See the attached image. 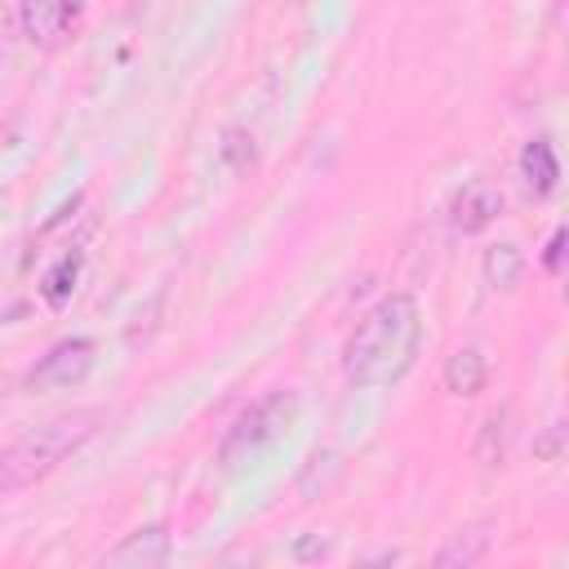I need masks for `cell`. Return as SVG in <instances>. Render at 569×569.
<instances>
[{
    "label": "cell",
    "mask_w": 569,
    "mask_h": 569,
    "mask_svg": "<svg viewBox=\"0 0 569 569\" xmlns=\"http://www.w3.org/2000/svg\"><path fill=\"white\" fill-rule=\"evenodd\" d=\"M418 342H422L418 302L409 293H387L365 311V320L347 338L342 373L351 387H391L413 369Z\"/></svg>",
    "instance_id": "6da1fadb"
},
{
    "label": "cell",
    "mask_w": 569,
    "mask_h": 569,
    "mask_svg": "<svg viewBox=\"0 0 569 569\" xmlns=\"http://www.w3.org/2000/svg\"><path fill=\"white\" fill-rule=\"evenodd\" d=\"M169 560V529L164 525H147V529H133L124 533L107 556L102 565L111 569H156Z\"/></svg>",
    "instance_id": "8992f818"
},
{
    "label": "cell",
    "mask_w": 569,
    "mask_h": 569,
    "mask_svg": "<svg viewBox=\"0 0 569 569\" xmlns=\"http://www.w3.org/2000/svg\"><path fill=\"white\" fill-rule=\"evenodd\" d=\"M93 356H98V342H93V338H67V342L49 347V351L31 365L27 391H62V387L84 382V373L93 369Z\"/></svg>",
    "instance_id": "277c9868"
},
{
    "label": "cell",
    "mask_w": 569,
    "mask_h": 569,
    "mask_svg": "<svg viewBox=\"0 0 569 569\" xmlns=\"http://www.w3.org/2000/svg\"><path fill=\"white\" fill-rule=\"evenodd\" d=\"M98 422H102V409H71V413H58V418L31 427L9 449H0V498L31 489L53 467H62L98 431Z\"/></svg>",
    "instance_id": "7a4b0ae2"
},
{
    "label": "cell",
    "mask_w": 569,
    "mask_h": 569,
    "mask_svg": "<svg viewBox=\"0 0 569 569\" xmlns=\"http://www.w3.org/2000/svg\"><path fill=\"white\" fill-rule=\"evenodd\" d=\"M222 160H227L231 169L253 164V138H249L244 129H227V138H222Z\"/></svg>",
    "instance_id": "4fadbf2b"
},
{
    "label": "cell",
    "mask_w": 569,
    "mask_h": 569,
    "mask_svg": "<svg viewBox=\"0 0 569 569\" xmlns=\"http://www.w3.org/2000/svg\"><path fill=\"white\" fill-rule=\"evenodd\" d=\"M520 271H525V258H520L516 244H493V249H485V284L511 289V284L520 280Z\"/></svg>",
    "instance_id": "8fae6325"
},
{
    "label": "cell",
    "mask_w": 569,
    "mask_h": 569,
    "mask_svg": "<svg viewBox=\"0 0 569 569\" xmlns=\"http://www.w3.org/2000/svg\"><path fill=\"white\" fill-rule=\"evenodd\" d=\"M80 267H84V258H80V253H62V258L44 271V280H40V298H44L53 311H58V307H67V298L76 293Z\"/></svg>",
    "instance_id": "30bf717a"
},
{
    "label": "cell",
    "mask_w": 569,
    "mask_h": 569,
    "mask_svg": "<svg viewBox=\"0 0 569 569\" xmlns=\"http://www.w3.org/2000/svg\"><path fill=\"white\" fill-rule=\"evenodd\" d=\"M485 547H489V533H458V538L436 556V565H471V560L485 556Z\"/></svg>",
    "instance_id": "7c38bea8"
},
{
    "label": "cell",
    "mask_w": 569,
    "mask_h": 569,
    "mask_svg": "<svg viewBox=\"0 0 569 569\" xmlns=\"http://www.w3.org/2000/svg\"><path fill=\"white\" fill-rule=\"evenodd\" d=\"M560 258H565V231H556V236H551V244H547V253H542L547 271H560Z\"/></svg>",
    "instance_id": "5bb4252c"
},
{
    "label": "cell",
    "mask_w": 569,
    "mask_h": 569,
    "mask_svg": "<svg viewBox=\"0 0 569 569\" xmlns=\"http://www.w3.org/2000/svg\"><path fill=\"white\" fill-rule=\"evenodd\" d=\"M520 178H525V191L529 196H551L556 182H560V160H556V147L551 138H529L525 151H520Z\"/></svg>",
    "instance_id": "ba28073f"
},
{
    "label": "cell",
    "mask_w": 569,
    "mask_h": 569,
    "mask_svg": "<svg viewBox=\"0 0 569 569\" xmlns=\"http://www.w3.org/2000/svg\"><path fill=\"white\" fill-rule=\"evenodd\" d=\"M13 49V13L0 4V58Z\"/></svg>",
    "instance_id": "9a60e30c"
},
{
    "label": "cell",
    "mask_w": 569,
    "mask_h": 569,
    "mask_svg": "<svg viewBox=\"0 0 569 569\" xmlns=\"http://www.w3.org/2000/svg\"><path fill=\"white\" fill-rule=\"evenodd\" d=\"M498 209H502V191L493 187V182H485V178H471L458 196H453V204H449V222H453V231H485L493 218H498Z\"/></svg>",
    "instance_id": "52a82bcc"
},
{
    "label": "cell",
    "mask_w": 569,
    "mask_h": 569,
    "mask_svg": "<svg viewBox=\"0 0 569 569\" xmlns=\"http://www.w3.org/2000/svg\"><path fill=\"white\" fill-rule=\"evenodd\" d=\"M325 551H329L325 538H307V542H298V560H311V556H325Z\"/></svg>",
    "instance_id": "2e32d148"
},
{
    "label": "cell",
    "mask_w": 569,
    "mask_h": 569,
    "mask_svg": "<svg viewBox=\"0 0 569 569\" xmlns=\"http://www.w3.org/2000/svg\"><path fill=\"white\" fill-rule=\"evenodd\" d=\"M293 413H298V396H293V391H276V396L258 400V405L231 427V436H227V445H222V462L236 467V462L262 453L267 445H276V440L284 436V427L293 422Z\"/></svg>",
    "instance_id": "3957f363"
},
{
    "label": "cell",
    "mask_w": 569,
    "mask_h": 569,
    "mask_svg": "<svg viewBox=\"0 0 569 569\" xmlns=\"http://www.w3.org/2000/svg\"><path fill=\"white\" fill-rule=\"evenodd\" d=\"M80 18V0H18L22 36L40 49H58Z\"/></svg>",
    "instance_id": "5b68a950"
},
{
    "label": "cell",
    "mask_w": 569,
    "mask_h": 569,
    "mask_svg": "<svg viewBox=\"0 0 569 569\" xmlns=\"http://www.w3.org/2000/svg\"><path fill=\"white\" fill-rule=\"evenodd\" d=\"M485 378H489V365H485V356L476 347H458L449 356V365H445V387L453 396H476L485 387Z\"/></svg>",
    "instance_id": "9c48e42d"
}]
</instances>
